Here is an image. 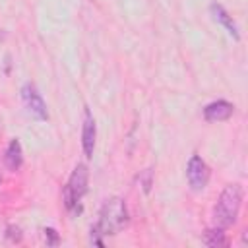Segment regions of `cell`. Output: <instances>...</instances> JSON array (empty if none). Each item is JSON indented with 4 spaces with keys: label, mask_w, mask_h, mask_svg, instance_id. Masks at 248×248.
Here are the masks:
<instances>
[{
    "label": "cell",
    "mask_w": 248,
    "mask_h": 248,
    "mask_svg": "<svg viewBox=\"0 0 248 248\" xmlns=\"http://www.w3.org/2000/svg\"><path fill=\"white\" fill-rule=\"evenodd\" d=\"M128 225V209L126 202L122 198H110L103 203L99 211V221L91 227V242L97 246H103L105 242L101 236L116 234Z\"/></svg>",
    "instance_id": "6da1fadb"
},
{
    "label": "cell",
    "mask_w": 248,
    "mask_h": 248,
    "mask_svg": "<svg viewBox=\"0 0 248 248\" xmlns=\"http://www.w3.org/2000/svg\"><path fill=\"white\" fill-rule=\"evenodd\" d=\"M240 205H242V188L238 184L225 186V190L221 192V196H219V200L211 211L213 227L227 229V227L234 225L238 211H240Z\"/></svg>",
    "instance_id": "7a4b0ae2"
},
{
    "label": "cell",
    "mask_w": 248,
    "mask_h": 248,
    "mask_svg": "<svg viewBox=\"0 0 248 248\" xmlns=\"http://www.w3.org/2000/svg\"><path fill=\"white\" fill-rule=\"evenodd\" d=\"M87 182H89V170L83 163H78L74 172L68 178V184L64 186V205L72 215L81 213V200L87 192Z\"/></svg>",
    "instance_id": "3957f363"
},
{
    "label": "cell",
    "mask_w": 248,
    "mask_h": 248,
    "mask_svg": "<svg viewBox=\"0 0 248 248\" xmlns=\"http://www.w3.org/2000/svg\"><path fill=\"white\" fill-rule=\"evenodd\" d=\"M186 180L194 192H200L207 186L209 180V167L200 155H192L186 165Z\"/></svg>",
    "instance_id": "277c9868"
},
{
    "label": "cell",
    "mask_w": 248,
    "mask_h": 248,
    "mask_svg": "<svg viewBox=\"0 0 248 248\" xmlns=\"http://www.w3.org/2000/svg\"><path fill=\"white\" fill-rule=\"evenodd\" d=\"M21 99L27 107V110L37 118V120H46L48 118V110H46V103L43 101L41 93L37 91V87L33 83H25L21 87Z\"/></svg>",
    "instance_id": "5b68a950"
},
{
    "label": "cell",
    "mask_w": 248,
    "mask_h": 248,
    "mask_svg": "<svg viewBox=\"0 0 248 248\" xmlns=\"http://www.w3.org/2000/svg\"><path fill=\"white\" fill-rule=\"evenodd\" d=\"M95 136H97V126H95V118L91 114L89 108H85L83 112V128H81V149L83 155L87 159L93 157V149H95Z\"/></svg>",
    "instance_id": "8992f818"
},
{
    "label": "cell",
    "mask_w": 248,
    "mask_h": 248,
    "mask_svg": "<svg viewBox=\"0 0 248 248\" xmlns=\"http://www.w3.org/2000/svg\"><path fill=\"white\" fill-rule=\"evenodd\" d=\"M232 110H234L232 103H229V101H225V99H217V101L205 105V108H203V118H205L207 122H223V120H229V118L232 116Z\"/></svg>",
    "instance_id": "52a82bcc"
},
{
    "label": "cell",
    "mask_w": 248,
    "mask_h": 248,
    "mask_svg": "<svg viewBox=\"0 0 248 248\" xmlns=\"http://www.w3.org/2000/svg\"><path fill=\"white\" fill-rule=\"evenodd\" d=\"M209 10H211V14H213V19L217 21V23H221L227 31H229V35L232 37V39H240V35H238V27H236V23L232 21V16H229V12L221 6V4H217V2H213L211 6H209Z\"/></svg>",
    "instance_id": "ba28073f"
},
{
    "label": "cell",
    "mask_w": 248,
    "mask_h": 248,
    "mask_svg": "<svg viewBox=\"0 0 248 248\" xmlns=\"http://www.w3.org/2000/svg\"><path fill=\"white\" fill-rule=\"evenodd\" d=\"M4 165L8 167V170L16 172L21 169L23 165V149H21V143L19 140H12L6 147V153H4Z\"/></svg>",
    "instance_id": "9c48e42d"
},
{
    "label": "cell",
    "mask_w": 248,
    "mask_h": 248,
    "mask_svg": "<svg viewBox=\"0 0 248 248\" xmlns=\"http://www.w3.org/2000/svg\"><path fill=\"white\" fill-rule=\"evenodd\" d=\"M203 244L205 246H211V248H221V246H227V236H225V229L221 227H213V229H207L202 236Z\"/></svg>",
    "instance_id": "30bf717a"
},
{
    "label": "cell",
    "mask_w": 248,
    "mask_h": 248,
    "mask_svg": "<svg viewBox=\"0 0 248 248\" xmlns=\"http://www.w3.org/2000/svg\"><path fill=\"white\" fill-rule=\"evenodd\" d=\"M45 240L48 246H56L58 244V232L54 229H45Z\"/></svg>",
    "instance_id": "8fae6325"
},
{
    "label": "cell",
    "mask_w": 248,
    "mask_h": 248,
    "mask_svg": "<svg viewBox=\"0 0 248 248\" xmlns=\"http://www.w3.org/2000/svg\"><path fill=\"white\" fill-rule=\"evenodd\" d=\"M6 236L12 240V242H19L21 240V231L17 227H8L6 229Z\"/></svg>",
    "instance_id": "7c38bea8"
},
{
    "label": "cell",
    "mask_w": 248,
    "mask_h": 248,
    "mask_svg": "<svg viewBox=\"0 0 248 248\" xmlns=\"http://www.w3.org/2000/svg\"><path fill=\"white\" fill-rule=\"evenodd\" d=\"M140 182L143 184V192H149V188H151V170H145V176L140 178Z\"/></svg>",
    "instance_id": "4fadbf2b"
},
{
    "label": "cell",
    "mask_w": 248,
    "mask_h": 248,
    "mask_svg": "<svg viewBox=\"0 0 248 248\" xmlns=\"http://www.w3.org/2000/svg\"><path fill=\"white\" fill-rule=\"evenodd\" d=\"M0 184H2V178H0Z\"/></svg>",
    "instance_id": "5bb4252c"
}]
</instances>
